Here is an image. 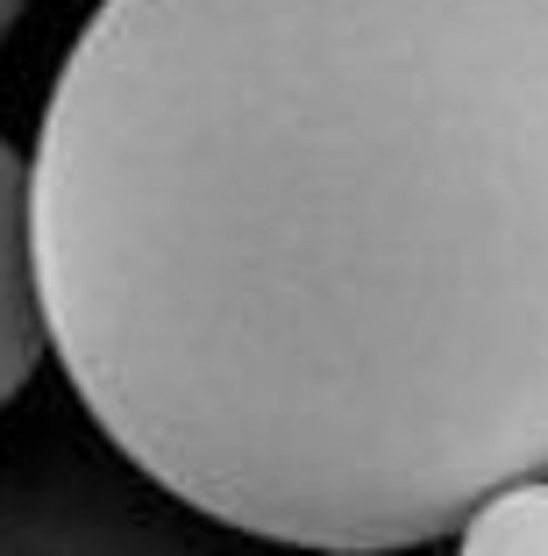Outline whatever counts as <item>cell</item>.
<instances>
[{"label":"cell","mask_w":548,"mask_h":556,"mask_svg":"<svg viewBox=\"0 0 548 556\" xmlns=\"http://www.w3.org/2000/svg\"><path fill=\"white\" fill-rule=\"evenodd\" d=\"M43 300H36V250H29V164L0 136V407L29 386L43 364Z\"/></svg>","instance_id":"obj_2"},{"label":"cell","mask_w":548,"mask_h":556,"mask_svg":"<svg viewBox=\"0 0 548 556\" xmlns=\"http://www.w3.org/2000/svg\"><path fill=\"white\" fill-rule=\"evenodd\" d=\"M22 8H29V0H0V36H8V29L22 22Z\"/></svg>","instance_id":"obj_4"},{"label":"cell","mask_w":548,"mask_h":556,"mask_svg":"<svg viewBox=\"0 0 548 556\" xmlns=\"http://www.w3.org/2000/svg\"><path fill=\"white\" fill-rule=\"evenodd\" d=\"M456 542L477 556L506 549V556H548V471H527V478H506L463 514Z\"/></svg>","instance_id":"obj_3"},{"label":"cell","mask_w":548,"mask_h":556,"mask_svg":"<svg viewBox=\"0 0 548 556\" xmlns=\"http://www.w3.org/2000/svg\"><path fill=\"white\" fill-rule=\"evenodd\" d=\"M29 250L171 500L342 556L456 535L548 471V0H100Z\"/></svg>","instance_id":"obj_1"}]
</instances>
